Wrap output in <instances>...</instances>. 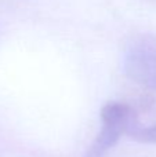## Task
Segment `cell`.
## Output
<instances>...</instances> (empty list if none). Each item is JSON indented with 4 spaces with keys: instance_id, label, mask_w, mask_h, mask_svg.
Instances as JSON below:
<instances>
[{
    "instance_id": "cell-3",
    "label": "cell",
    "mask_w": 156,
    "mask_h": 157,
    "mask_svg": "<svg viewBox=\"0 0 156 157\" xmlns=\"http://www.w3.org/2000/svg\"><path fill=\"white\" fill-rule=\"evenodd\" d=\"M126 134L130 138L135 139L142 144H156V123L154 124H142L131 119V110H130L129 124H127Z\"/></svg>"
},
{
    "instance_id": "cell-2",
    "label": "cell",
    "mask_w": 156,
    "mask_h": 157,
    "mask_svg": "<svg viewBox=\"0 0 156 157\" xmlns=\"http://www.w3.org/2000/svg\"><path fill=\"white\" fill-rule=\"evenodd\" d=\"M129 117L130 105L123 102H108L101 110V131L88 147L86 157H102L108 150L112 149L120 136L126 134Z\"/></svg>"
},
{
    "instance_id": "cell-1",
    "label": "cell",
    "mask_w": 156,
    "mask_h": 157,
    "mask_svg": "<svg viewBox=\"0 0 156 157\" xmlns=\"http://www.w3.org/2000/svg\"><path fill=\"white\" fill-rule=\"evenodd\" d=\"M126 75L149 91H156V36L141 35L129 43L123 58Z\"/></svg>"
}]
</instances>
